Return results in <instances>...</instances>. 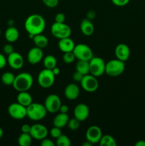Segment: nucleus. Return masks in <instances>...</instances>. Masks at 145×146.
Listing matches in <instances>:
<instances>
[{"label":"nucleus","instance_id":"f257e3e1","mask_svg":"<svg viewBox=\"0 0 145 146\" xmlns=\"http://www.w3.org/2000/svg\"><path fill=\"white\" fill-rule=\"evenodd\" d=\"M24 28L28 34L35 36L42 34L45 28V19L40 14H34L28 16L24 23Z\"/></svg>","mask_w":145,"mask_h":146},{"label":"nucleus","instance_id":"f03ea898","mask_svg":"<svg viewBox=\"0 0 145 146\" xmlns=\"http://www.w3.org/2000/svg\"><path fill=\"white\" fill-rule=\"evenodd\" d=\"M34 78L32 76L26 72H23L16 76L13 87L18 92L28 91L32 87Z\"/></svg>","mask_w":145,"mask_h":146},{"label":"nucleus","instance_id":"7ed1b4c3","mask_svg":"<svg viewBox=\"0 0 145 146\" xmlns=\"http://www.w3.org/2000/svg\"><path fill=\"white\" fill-rule=\"evenodd\" d=\"M26 109L27 117L34 121H38L44 119L48 113L45 106L38 103H32L26 107Z\"/></svg>","mask_w":145,"mask_h":146},{"label":"nucleus","instance_id":"20e7f679","mask_svg":"<svg viewBox=\"0 0 145 146\" xmlns=\"http://www.w3.org/2000/svg\"><path fill=\"white\" fill-rule=\"evenodd\" d=\"M125 64L124 61L117 59H112L106 63L105 74L112 77H116L121 75L125 71Z\"/></svg>","mask_w":145,"mask_h":146},{"label":"nucleus","instance_id":"39448f33","mask_svg":"<svg viewBox=\"0 0 145 146\" xmlns=\"http://www.w3.org/2000/svg\"><path fill=\"white\" fill-rule=\"evenodd\" d=\"M55 76L52 70L44 68L39 72L38 75V83L41 87L44 88H48L53 85L55 82Z\"/></svg>","mask_w":145,"mask_h":146},{"label":"nucleus","instance_id":"423d86ee","mask_svg":"<svg viewBox=\"0 0 145 146\" xmlns=\"http://www.w3.org/2000/svg\"><path fill=\"white\" fill-rule=\"evenodd\" d=\"M51 31L52 35L58 39L70 37L71 34V27L65 23H53L51 26Z\"/></svg>","mask_w":145,"mask_h":146},{"label":"nucleus","instance_id":"0eeeda50","mask_svg":"<svg viewBox=\"0 0 145 146\" xmlns=\"http://www.w3.org/2000/svg\"><path fill=\"white\" fill-rule=\"evenodd\" d=\"M89 62L90 74L95 77H99L105 74L106 63L102 58L100 57H92Z\"/></svg>","mask_w":145,"mask_h":146},{"label":"nucleus","instance_id":"6e6552de","mask_svg":"<svg viewBox=\"0 0 145 146\" xmlns=\"http://www.w3.org/2000/svg\"><path fill=\"white\" fill-rule=\"evenodd\" d=\"M72 52L78 60L90 61L93 57V52L91 48L85 44H78L75 45Z\"/></svg>","mask_w":145,"mask_h":146},{"label":"nucleus","instance_id":"1a4fd4ad","mask_svg":"<svg viewBox=\"0 0 145 146\" xmlns=\"http://www.w3.org/2000/svg\"><path fill=\"white\" fill-rule=\"evenodd\" d=\"M8 113L12 118L16 120H21L27 116L26 107L24 106L19 103H14L9 106Z\"/></svg>","mask_w":145,"mask_h":146},{"label":"nucleus","instance_id":"9d476101","mask_svg":"<svg viewBox=\"0 0 145 146\" xmlns=\"http://www.w3.org/2000/svg\"><path fill=\"white\" fill-rule=\"evenodd\" d=\"M80 85L84 91L92 93L98 90L99 83L97 79V77L94 76L92 74H88L84 76L82 81H80Z\"/></svg>","mask_w":145,"mask_h":146},{"label":"nucleus","instance_id":"9b49d317","mask_svg":"<svg viewBox=\"0 0 145 146\" xmlns=\"http://www.w3.org/2000/svg\"><path fill=\"white\" fill-rule=\"evenodd\" d=\"M44 106L48 112L55 113L59 111L61 106V101L58 96L55 94H50L45 98Z\"/></svg>","mask_w":145,"mask_h":146},{"label":"nucleus","instance_id":"f8f14e48","mask_svg":"<svg viewBox=\"0 0 145 146\" xmlns=\"http://www.w3.org/2000/svg\"><path fill=\"white\" fill-rule=\"evenodd\" d=\"M102 136V131L97 125H92V126L89 127L85 133L86 140L91 143L92 145L95 143H99Z\"/></svg>","mask_w":145,"mask_h":146},{"label":"nucleus","instance_id":"ddd939ff","mask_svg":"<svg viewBox=\"0 0 145 146\" xmlns=\"http://www.w3.org/2000/svg\"><path fill=\"white\" fill-rule=\"evenodd\" d=\"M48 131L46 127L42 124L36 123L31 125L30 135L33 138V139L41 141L44 138H46L48 135Z\"/></svg>","mask_w":145,"mask_h":146},{"label":"nucleus","instance_id":"4468645a","mask_svg":"<svg viewBox=\"0 0 145 146\" xmlns=\"http://www.w3.org/2000/svg\"><path fill=\"white\" fill-rule=\"evenodd\" d=\"M7 64L11 68L15 70L21 69L24 64V58L18 52H12L8 55L7 57Z\"/></svg>","mask_w":145,"mask_h":146},{"label":"nucleus","instance_id":"2eb2a0df","mask_svg":"<svg viewBox=\"0 0 145 146\" xmlns=\"http://www.w3.org/2000/svg\"><path fill=\"white\" fill-rule=\"evenodd\" d=\"M27 58H28V61L30 64H38L44 58V52H43L42 48H38L37 46L31 48L28 51Z\"/></svg>","mask_w":145,"mask_h":146},{"label":"nucleus","instance_id":"dca6fc26","mask_svg":"<svg viewBox=\"0 0 145 146\" xmlns=\"http://www.w3.org/2000/svg\"><path fill=\"white\" fill-rule=\"evenodd\" d=\"M90 115V109L86 104H79L75 107L74 117L81 121H84L88 118Z\"/></svg>","mask_w":145,"mask_h":146},{"label":"nucleus","instance_id":"f3484780","mask_svg":"<svg viewBox=\"0 0 145 146\" xmlns=\"http://www.w3.org/2000/svg\"><path fill=\"white\" fill-rule=\"evenodd\" d=\"M115 54L117 59L125 62L130 56V49L127 44H119L115 48Z\"/></svg>","mask_w":145,"mask_h":146},{"label":"nucleus","instance_id":"a211bd4d","mask_svg":"<svg viewBox=\"0 0 145 146\" xmlns=\"http://www.w3.org/2000/svg\"><path fill=\"white\" fill-rule=\"evenodd\" d=\"M64 95L68 100H75L80 95V88L75 84H68L64 90Z\"/></svg>","mask_w":145,"mask_h":146},{"label":"nucleus","instance_id":"6ab92c4d","mask_svg":"<svg viewBox=\"0 0 145 146\" xmlns=\"http://www.w3.org/2000/svg\"><path fill=\"white\" fill-rule=\"evenodd\" d=\"M75 42L70 37L61 38L58 41V48L63 53L72 51L75 48Z\"/></svg>","mask_w":145,"mask_h":146},{"label":"nucleus","instance_id":"aec40b11","mask_svg":"<svg viewBox=\"0 0 145 146\" xmlns=\"http://www.w3.org/2000/svg\"><path fill=\"white\" fill-rule=\"evenodd\" d=\"M80 31L85 36H91L95 31V27L92 21L88 19H84L80 23Z\"/></svg>","mask_w":145,"mask_h":146},{"label":"nucleus","instance_id":"412c9836","mask_svg":"<svg viewBox=\"0 0 145 146\" xmlns=\"http://www.w3.org/2000/svg\"><path fill=\"white\" fill-rule=\"evenodd\" d=\"M68 121H69V117H68V114L60 113L54 118L53 123L54 126L63 128L65 125H68Z\"/></svg>","mask_w":145,"mask_h":146},{"label":"nucleus","instance_id":"4be33fe9","mask_svg":"<svg viewBox=\"0 0 145 146\" xmlns=\"http://www.w3.org/2000/svg\"><path fill=\"white\" fill-rule=\"evenodd\" d=\"M16 99L17 102L26 107L28 106L30 104L33 103L32 96H31L29 93H28V91L18 92Z\"/></svg>","mask_w":145,"mask_h":146},{"label":"nucleus","instance_id":"5701e85b","mask_svg":"<svg viewBox=\"0 0 145 146\" xmlns=\"http://www.w3.org/2000/svg\"><path fill=\"white\" fill-rule=\"evenodd\" d=\"M18 37H19V32L16 27L11 26L6 30L5 38L8 42H15L18 40Z\"/></svg>","mask_w":145,"mask_h":146},{"label":"nucleus","instance_id":"b1692460","mask_svg":"<svg viewBox=\"0 0 145 146\" xmlns=\"http://www.w3.org/2000/svg\"><path fill=\"white\" fill-rule=\"evenodd\" d=\"M33 41H34L36 46L41 48H44L46 47L48 44V38L45 36L43 35L42 34H39L34 36V38H33Z\"/></svg>","mask_w":145,"mask_h":146},{"label":"nucleus","instance_id":"393cba45","mask_svg":"<svg viewBox=\"0 0 145 146\" xmlns=\"http://www.w3.org/2000/svg\"><path fill=\"white\" fill-rule=\"evenodd\" d=\"M76 71L82 73L84 76L90 74V62L85 60H78L76 64Z\"/></svg>","mask_w":145,"mask_h":146},{"label":"nucleus","instance_id":"a878e982","mask_svg":"<svg viewBox=\"0 0 145 146\" xmlns=\"http://www.w3.org/2000/svg\"><path fill=\"white\" fill-rule=\"evenodd\" d=\"M32 139L30 133H22L18 138V143L20 146H30L32 143Z\"/></svg>","mask_w":145,"mask_h":146},{"label":"nucleus","instance_id":"bb28decb","mask_svg":"<svg viewBox=\"0 0 145 146\" xmlns=\"http://www.w3.org/2000/svg\"><path fill=\"white\" fill-rule=\"evenodd\" d=\"M44 65L45 68L52 70L57 66V59L54 56L48 55L44 58Z\"/></svg>","mask_w":145,"mask_h":146},{"label":"nucleus","instance_id":"cd10ccee","mask_svg":"<svg viewBox=\"0 0 145 146\" xmlns=\"http://www.w3.org/2000/svg\"><path fill=\"white\" fill-rule=\"evenodd\" d=\"M101 146H116L117 143L115 138L110 135H102L99 142Z\"/></svg>","mask_w":145,"mask_h":146},{"label":"nucleus","instance_id":"c85d7f7f","mask_svg":"<svg viewBox=\"0 0 145 146\" xmlns=\"http://www.w3.org/2000/svg\"><path fill=\"white\" fill-rule=\"evenodd\" d=\"M15 77L16 76L12 73L9 72V71L8 72H5L1 75V82L5 86H12L13 84H14Z\"/></svg>","mask_w":145,"mask_h":146},{"label":"nucleus","instance_id":"c756f323","mask_svg":"<svg viewBox=\"0 0 145 146\" xmlns=\"http://www.w3.org/2000/svg\"><path fill=\"white\" fill-rule=\"evenodd\" d=\"M56 140V144L58 146H70L71 144L69 138L63 134H61Z\"/></svg>","mask_w":145,"mask_h":146},{"label":"nucleus","instance_id":"7c9ffc66","mask_svg":"<svg viewBox=\"0 0 145 146\" xmlns=\"http://www.w3.org/2000/svg\"><path fill=\"white\" fill-rule=\"evenodd\" d=\"M80 123V121H78L77 118L74 117V118H72V119L68 121V126L69 129L71 130V131H76V130L79 128Z\"/></svg>","mask_w":145,"mask_h":146},{"label":"nucleus","instance_id":"2f4dec72","mask_svg":"<svg viewBox=\"0 0 145 146\" xmlns=\"http://www.w3.org/2000/svg\"><path fill=\"white\" fill-rule=\"evenodd\" d=\"M75 58H76L72 51L64 53L63 56V60L65 64H72L75 61Z\"/></svg>","mask_w":145,"mask_h":146},{"label":"nucleus","instance_id":"473e14b6","mask_svg":"<svg viewBox=\"0 0 145 146\" xmlns=\"http://www.w3.org/2000/svg\"><path fill=\"white\" fill-rule=\"evenodd\" d=\"M61 134H62L61 128H58V127L54 126L53 128H51V131H50V135H51V136L53 138H58Z\"/></svg>","mask_w":145,"mask_h":146},{"label":"nucleus","instance_id":"72a5a7b5","mask_svg":"<svg viewBox=\"0 0 145 146\" xmlns=\"http://www.w3.org/2000/svg\"><path fill=\"white\" fill-rule=\"evenodd\" d=\"M42 2L45 6L49 8H54L57 7L59 3V0H42Z\"/></svg>","mask_w":145,"mask_h":146},{"label":"nucleus","instance_id":"f704fd0d","mask_svg":"<svg viewBox=\"0 0 145 146\" xmlns=\"http://www.w3.org/2000/svg\"><path fill=\"white\" fill-rule=\"evenodd\" d=\"M111 1H112V4H115V6L124 7V6H126L130 0H111Z\"/></svg>","mask_w":145,"mask_h":146},{"label":"nucleus","instance_id":"c9c22d12","mask_svg":"<svg viewBox=\"0 0 145 146\" xmlns=\"http://www.w3.org/2000/svg\"><path fill=\"white\" fill-rule=\"evenodd\" d=\"M3 51H4V52L7 55H9L10 54L14 52V47H13V46L11 44H7L4 46V47H3Z\"/></svg>","mask_w":145,"mask_h":146},{"label":"nucleus","instance_id":"e433bc0d","mask_svg":"<svg viewBox=\"0 0 145 146\" xmlns=\"http://www.w3.org/2000/svg\"><path fill=\"white\" fill-rule=\"evenodd\" d=\"M83 76H84V75L82 74V73L76 71L75 73H74L73 75H72V78H73V80L75 81V82L80 83V81H82Z\"/></svg>","mask_w":145,"mask_h":146},{"label":"nucleus","instance_id":"4c0bfd02","mask_svg":"<svg viewBox=\"0 0 145 146\" xmlns=\"http://www.w3.org/2000/svg\"><path fill=\"white\" fill-rule=\"evenodd\" d=\"M65 20V14L63 13H58L55 17V22L64 23Z\"/></svg>","mask_w":145,"mask_h":146},{"label":"nucleus","instance_id":"58836bf2","mask_svg":"<svg viewBox=\"0 0 145 146\" xmlns=\"http://www.w3.org/2000/svg\"><path fill=\"white\" fill-rule=\"evenodd\" d=\"M41 146H54L55 143L51 140L45 138L43 140H41Z\"/></svg>","mask_w":145,"mask_h":146},{"label":"nucleus","instance_id":"ea45409f","mask_svg":"<svg viewBox=\"0 0 145 146\" xmlns=\"http://www.w3.org/2000/svg\"><path fill=\"white\" fill-rule=\"evenodd\" d=\"M7 64V58L3 55L2 54H0V69H2Z\"/></svg>","mask_w":145,"mask_h":146},{"label":"nucleus","instance_id":"a19ab883","mask_svg":"<svg viewBox=\"0 0 145 146\" xmlns=\"http://www.w3.org/2000/svg\"><path fill=\"white\" fill-rule=\"evenodd\" d=\"M31 127V125H28V124H24L21 126V131H22V133H30Z\"/></svg>","mask_w":145,"mask_h":146},{"label":"nucleus","instance_id":"79ce46f5","mask_svg":"<svg viewBox=\"0 0 145 146\" xmlns=\"http://www.w3.org/2000/svg\"><path fill=\"white\" fill-rule=\"evenodd\" d=\"M68 111H69V108H68V106L62 105V104H61V107H60V109H59L60 113H68Z\"/></svg>","mask_w":145,"mask_h":146},{"label":"nucleus","instance_id":"37998d69","mask_svg":"<svg viewBox=\"0 0 145 146\" xmlns=\"http://www.w3.org/2000/svg\"><path fill=\"white\" fill-rule=\"evenodd\" d=\"M52 71H53V73L54 75H55V76H56L59 75V74H60V72H61V70H60L59 68H58V67L55 66V68H53Z\"/></svg>","mask_w":145,"mask_h":146},{"label":"nucleus","instance_id":"c03bdc74","mask_svg":"<svg viewBox=\"0 0 145 146\" xmlns=\"http://www.w3.org/2000/svg\"><path fill=\"white\" fill-rule=\"evenodd\" d=\"M135 146H145V141H138L135 143Z\"/></svg>","mask_w":145,"mask_h":146},{"label":"nucleus","instance_id":"a18cd8bd","mask_svg":"<svg viewBox=\"0 0 145 146\" xmlns=\"http://www.w3.org/2000/svg\"><path fill=\"white\" fill-rule=\"evenodd\" d=\"M92 145V144L91 143H90L89 141H86V142L83 143H82V145H83V146H91Z\"/></svg>","mask_w":145,"mask_h":146},{"label":"nucleus","instance_id":"49530a36","mask_svg":"<svg viewBox=\"0 0 145 146\" xmlns=\"http://www.w3.org/2000/svg\"><path fill=\"white\" fill-rule=\"evenodd\" d=\"M3 135H4V131H3V129L2 128L0 127V138H2Z\"/></svg>","mask_w":145,"mask_h":146},{"label":"nucleus","instance_id":"de8ad7c7","mask_svg":"<svg viewBox=\"0 0 145 146\" xmlns=\"http://www.w3.org/2000/svg\"><path fill=\"white\" fill-rule=\"evenodd\" d=\"M0 35H1V29H0Z\"/></svg>","mask_w":145,"mask_h":146}]
</instances>
